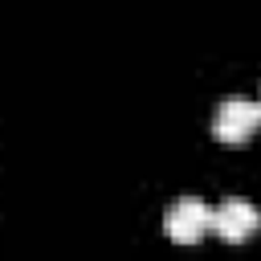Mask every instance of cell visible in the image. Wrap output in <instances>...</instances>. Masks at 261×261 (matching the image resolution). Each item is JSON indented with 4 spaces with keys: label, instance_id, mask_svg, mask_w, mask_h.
<instances>
[{
    "label": "cell",
    "instance_id": "277c9868",
    "mask_svg": "<svg viewBox=\"0 0 261 261\" xmlns=\"http://www.w3.org/2000/svg\"><path fill=\"white\" fill-rule=\"evenodd\" d=\"M257 106H261V102H257Z\"/></svg>",
    "mask_w": 261,
    "mask_h": 261
},
{
    "label": "cell",
    "instance_id": "3957f363",
    "mask_svg": "<svg viewBox=\"0 0 261 261\" xmlns=\"http://www.w3.org/2000/svg\"><path fill=\"white\" fill-rule=\"evenodd\" d=\"M261 228V212L249 204V200H224L212 208V232L228 245H241L249 241L253 232Z\"/></svg>",
    "mask_w": 261,
    "mask_h": 261
},
{
    "label": "cell",
    "instance_id": "7a4b0ae2",
    "mask_svg": "<svg viewBox=\"0 0 261 261\" xmlns=\"http://www.w3.org/2000/svg\"><path fill=\"white\" fill-rule=\"evenodd\" d=\"M163 228H167V237L175 245H196V241H204L212 232V208L204 200H196V196H184V200L171 204Z\"/></svg>",
    "mask_w": 261,
    "mask_h": 261
},
{
    "label": "cell",
    "instance_id": "6da1fadb",
    "mask_svg": "<svg viewBox=\"0 0 261 261\" xmlns=\"http://www.w3.org/2000/svg\"><path fill=\"white\" fill-rule=\"evenodd\" d=\"M261 126V106L253 98H224L216 106V118H212V135L228 147H241L253 139V130Z\"/></svg>",
    "mask_w": 261,
    "mask_h": 261
}]
</instances>
